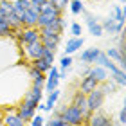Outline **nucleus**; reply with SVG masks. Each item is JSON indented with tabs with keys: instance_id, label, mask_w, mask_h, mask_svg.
Returning <instances> with one entry per match:
<instances>
[{
	"instance_id": "nucleus-1",
	"label": "nucleus",
	"mask_w": 126,
	"mask_h": 126,
	"mask_svg": "<svg viewBox=\"0 0 126 126\" xmlns=\"http://www.w3.org/2000/svg\"><path fill=\"white\" fill-rule=\"evenodd\" d=\"M54 115L52 117H58V119H61L63 123H65L67 126H81L83 124V121H85V115H83V112L79 110V108H76L74 105H65L61 108V110H56L54 108Z\"/></svg>"
},
{
	"instance_id": "nucleus-2",
	"label": "nucleus",
	"mask_w": 126,
	"mask_h": 126,
	"mask_svg": "<svg viewBox=\"0 0 126 126\" xmlns=\"http://www.w3.org/2000/svg\"><path fill=\"white\" fill-rule=\"evenodd\" d=\"M60 16H63V11L56 9L50 2H45L42 5V13H40V16H38V27L42 29V27H47L50 24H54Z\"/></svg>"
},
{
	"instance_id": "nucleus-3",
	"label": "nucleus",
	"mask_w": 126,
	"mask_h": 126,
	"mask_svg": "<svg viewBox=\"0 0 126 126\" xmlns=\"http://www.w3.org/2000/svg\"><path fill=\"white\" fill-rule=\"evenodd\" d=\"M105 97L106 94L103 92V90L97 87L95 90H92L90 94H87V106H88V112H97V110H101V106H103V103H105Z\"/></svg>"
},
{
	"instance_id": "nucleus-4",
	"label": "nucleus",
	"mask_w": 126,
	"mask_h": 126,
	"mask_svg": "<svg viewBox=\"0 0 126 126\" xmlns=\"http://www.w3.org/2000/svg\"><path fill=\"white\" fill-rule=\"evenodd\" d=\"M43 52H45V47H43L42 40H40V42H34V43H29V45H24V47H22V54H24V58L29 60V61H34V60L42 58Z\"/></svg>"
},
{
	"instance_id": "nucleus-5",
	"label": "nucleus",
	"mask_w": 126,
	"mask_h": 126,
	"mask_svg": "<svg viewBox=\"0 0 126 126\" xmlns=\"http://www.w3.org/2000/svg\"><path fill=\"white\" fill-rule=\"evenodd\" d=\"M54 56H56V52H52V50H47V49H45V52H43L42 58L34 60V61H31V63H32V67H36L40 72L47 74L50 68H52V65H54Z\"/></svg>"
},
{
	"instance_id": "nucleus-6",
	"label": "nucleus",
	"mask_w": 126,
	"mask_h": 126,
	"mask_svg": "<svg viewBox=\"0 0 126 126\" xmlns=\"http://www.w3.org/2000/svg\"><path fill=\"white\" fill-rule=\"evenodd\" d=\"M36 110L38 108L32 105V103H29L27 99H22V103L18 105V108H16V115H18L24 123H31V119L36 115Z\"/></svg>"
},
{
	"instance_id": "nucleus-7",
	"label": "nucleus",
	"mask_w": 126,
	"mask_h": 126,
	"mask_svg": "<svg viewBox=\"0 0 126 126\" xmlns=\"http://www.w3.org/2000/svg\"><path fill=\"white\" fill-rule=\"evenodd\" d=\"M40 40H42V34H40L38 27H25V29L20 32V36H18V43H20V47H24V45L40 42Z\"/></svg>"
},
{
	"instance_id": "nucleus-8",
	"label": "nucleus",
	"mask_w": 126,
	"mask_h": 126,
	"mask_svg": "<svg viewBox=\"0 0 126 126\" xmlns=\"http://www.w3.org/2000/svg\"><path fill=\"white\" fill-rule=\"evenodd\" d=\"M83 18H85V24H87V27H88V31H90V34L92 36H95V38H99V36H103V27H101V24L97 22V18L92 15V13H88V11H83Z\"/></svg>"
},
{
	"instance_id": "nucleus-9",
	"label": "nucleus",
	"mask_w": 126,
	"mask_h": 126,
	"mask_svg": "<svg viewBox=\"0 0 126 126\" xmlns=\"http://www.w3.org/2000/svg\"><path fill=\"white\" fill-rule=\"evenodd\" d=\"M72 105L76 108H79V110L83 112V115H85V121H88L90 115H92V112H88V106H87V94H83L81 90H78L72 97Z\"/></svg>"
},
{
	"instance_id": "nucleus-10",
	"label": "nucleus",
	"mask_w": 126,
	"mask_h": 126,
	"mask_svg": "<svg viewBox=\"0 0 126 126\" xmlns=\"http://www.w3.org/2000/svg\"><path fill=\"white\" fill-rule=\"evenodd\" d=\"M101 49L99 47H90V49H85L81 54H79V61L83 65H95V60L99 56Z\"/></svg>"
},
{
	"instance_id": "nucleus-11",
	"label": "nucleus",
	"mask_w": 126,
	"mask_h": 126,
	"mask_svg": "<svg viewBox=\"0 0 126 126\" xmlns=\"http://www.w3.org/2000/svg\"><path fill=\"white\" fill-rule=\"evenodd\" d=\"M58 70H60V68L52 65V68H50V70L47 72L49 76L45 78V87H43L45 90H47V92H52V90L58 88V85H60V76H58Z\"/></svg>"
},
{
	"instance_id": "nucleus-12",
	"label": "nucleus",
	"mask_w": 126,
	"mask_h": 126,
	"mask_svg": "<svg viewBox=\"0 0 126 126\" xmlns=\"http://www.w3.org/2000/svg\"><path fill=\"white\" fill-rule=\"evenodd\" d=\"M60 42H61V34H56V32H52V34H42V43H43V47L47 50L56 52Z\"/></svg>"
},
{
	"instance_id": "nucleus-13",
	"label": "nucleus",
	"mask_w": 126,
	"mask_h": 126,
	"mask_svg": "<svg viewBox=\"0 0 126 126\" xmlns=\"http://www.w3.org/2000/svg\"><path fill=\"white\" fill-rule=\"evenodd\" d=\"M101 27H103V31L108 32V34H121V32H123V29H124L123 25H119L117 22L113 20V16H112V15L101 22Z\"/></svg>"
},
{
	"instance_id": "nucleus-14",
	"label": "nucleus",
	"mask_w": 126,
	"mask_h": 126,
	"mask_svg": "<svg viewBox=\"0 0 126 126\" xmlns=\"http://www.w3.org/2000/svg\"><path fill=\"white\" fill-rule=\"evenodd\" d=\"M88 126H113V121L105 113H99V112H94L88 119Z\"/></svg>"
},
{
	"instance_id": "nucleus-15",
	"label": "nucleus",
	"mask_w": 126,
	"mask_h": 126,
	"mask_svg": "<svg viewBox=\"0 0 126 126\" xmlns=\"http://www.w3.org/2000/svg\"><path fill=\"white\" fill-rule=\"evenodd\" d=\"M83 43H85V40H83L81 36H79V38H74V36H70V38L67 40L65 49H63V50H65V54H67V56H72L74 52H78V50L83 47Z\"/></svg>"
},
{
	"instance_id": "nucleus-16",
	"label": "nucleus",
	"mask_w": 126,
	"mask_h": 126,
	"mask_svg": "<svg viewBox=\"0 0 126 126\" xmlns=\"http://www.w3.org/2000/svg\"><path fill=\"white\" fill-rule=\"evenodd\" d=\"M97 87H99V81H97L95 78H92V76H83L81 83H79V90H81L83 94H90Z\"/></svg>"
},
{
	"instance_id": "nucleus-17",
	"label": "nucleus",
	"mask_w": 126,
	"mask_h": 126,
	"mask_svg": "<svg viewBox=\"0 0 126 126\" xmlns=\"http://www.w3.org/2000/svg\"><path fill=\"white\" fill-rule=\"evenodd\" d=\"M88 76H92V78H95L99 83H103V81H108V70L106 68H103V67H99V65H92L90 67V72H88Z\"/></svg>"
},
{
	"instance_id": "nucleus-18",
	"label": "nucleus",
	"mask_w": 126,
	"mask_h": 126,
	"mask_svg": "<svg viewBox=\"0 0 126 126\" xmlns=\"http://www.w3.org/2000/svg\"><path fill=\"white\" fill-rule=\"evenodd\" d=\"M110 15L113 16V20H115L119 25L124 27V24H126V7H123V5H112Z\"/></svg>"
},
{
	"instance_id": "nucleus-19",
	"label": "nucleus",
	"mask_w": 126,
	"mask_h": 126,
	"mask_svg": "<svg viewBox=\"0 0 126 126\" xmlns=\"http://www.w3.org/2000/svg\"><path fill=\"white\" fill-rule=\"evenodd\" d=\"M110 79L117 85V87H126V72L123 70L121 67H119L115 72H112V78Z\"/></svg>"
},
{
	"instance_id": "nucleus-20",
	"label": "nucleus",
	"mask_w": 126,
	"mask_h": 126,
	"mask_svg": "<svg viewBox=\"0 0 126 126\" xmlns=\"http://www.w3.org/2000/svg\"><path fill=\"white\" fill-rule=\"evenodd\" d=\"M0 38H13V29L7 24L5 16H0Z\"/></svg>"
},
{
	"instance_id": "nucleus-21",
	"label": "nucleus",
	"mask_w": 126,
	"mask_h": 126,
	"mask_svg": "<svg viewBox=\"0 0 126 126\" xmlns=\"http://www.w3.org/2000/svg\"><path fill=\"white\" fill-rule=\"evenodd\" d=\"M106 56H108L112 61L119 63V65L124 61V54L121 52V49H115V47H110V49H108V50H106Z\"/></svg>"
},
{
	"instance_id": "nucleus-22",
	"label": "nucleus",
	"mask_w": 126,
	"mask_h": 126,
	"mask_svg": "<svg viewBox=\"0 0 126 126\" xmlns=\"http://www.w3.org/2000/svg\"><path fill=\"white\" fill-rule=\"evenodd\" d=\"M68 7H70V13L72 15H81L85 11V4L81 2V0H70Z\"/></svg>"
},
{
	"instance_id": "nucleus-23",
	"label": "nucleus",
	"mask_w": 126,
	"mask_h": 126,
	"mask_svg": "<svg viewBox=\"0 0 126 126\" xmlns=\"http://www.w3.org/2000/svg\"><path fill=\"white\" fill-rule=\"evenodd\" d=\"M13 13V2L11 0H0V16H7Z\"/></svg>"
},
{
	"instance_id": "nucleus-24",
	"label": "nucleus",
	"mask_w": 126,
	"mask_h": 126,
	"mask_svg": "<svg viewBox=\"0 0 126 126\" xmlns=\"http://www.w3.org/2000/svg\"><path fill=\"white\" fill-rule=\"evenodd\" d=\"M25 124L22 119L16 115V113H9V115H5V126H22Z\"/></svg>"
},
{
	"instance_id": "nucleus-25",
	"label": "nucleus",
	"mask_w": 126,
	"mask_h": 126,
	"mask_svg": "<svg viewBox=\"0 0 126 126\" xmlns=\"http://www.w3.org/2000/svg\"><path fill=\"white\" fill-rule=\"evenodd\" d=\"M99 88H101L105 94H113V92L117 90V85L110 79V81H103V83H99Z\"/></svg>"
},
{
	"instance_id": "nucleus-26",
	"label": "nucleus",
	"mask_w": 126,
	"mask_h": 126,
	"mask_svg": "<svg viewBox=\"0 0 126 126\" xmlns=\"http://www.w3.org/2000/svg\"><path fill=\"white\" fill-rule=\"evenodd\" d=\"M81 32H83L81 24H78V22H72V24H70V34H72L74 38H79V36H81Z\"/></svg>"
},
{
	"instance_id": "nucleus-27",
	"label": "nucleus",
	"mask_w": 126,
	"mask_h": 126,
	"mask_svg": "<svg viewBox=\"0 0 126 126\" xmlns=\"http://www.w3.org/2000/svg\"><path fill=\"white\" fill-rule=\"evenodd\" d=\"M50 4L54 5L56 9H60V11H65L68 7V4H70V0H49Z\"/></svg>"
},
{
	"instance_id": "nucleus-28",
	"label": "nucleus",
	"mask_w": 126,
	"mask_h": 126,
	"mask_svg": "<svg viewBox=\"0 0 126 126\" xmlns=\"http://www.w3.org/2000/svg\"><path fill=\"white\" fill-rule=\"evenodd\" d=\"M70 67H72V56L63 54L60 58V68H70Z\"/></svg>"
},
{
	"instance_id": "nucleus-29",
	"label": "nucleus",
	"mask_w": 126,
	"mask_h": 126,
	"mask_svg": "<svg viewBox=\"0 0 126 126\" xmlns=\"http://www.w3.org/2000/svg\"><path fill=\"white\" fill-rule=\"evenodd\" d=\"M31 126H45V119L42 115H34L31 119Z\"/></svg>"
},
{
	"instance_id": "nucleus-30",
	"label": "nucleus",
	"mask_w": 126,
	"mask_h": 126,
	"mask_svg": "<svg viewBox=\"0 0 126 126\" xmlns=\"http://www.w3.org/2000/svg\"><path fill=\"white\" fill-rule=\"evenodd\" d=\"M45 126H67V124L63 123L61 119H58V117H52V119H49V121L45 123Z\"/></svg>"
},
{
	"instance_id": "nucleus-31",
	"label": "nucleus",
	"mask_w": 126,
	"mask_h": 126,
	"mask_svg": "<svg viewBox=\"0 0 126 126\" xmlns=\"http://www.w3.org/2000/svg\"><path fill=\"white\" fill-rule=\"evenodd\" d=\"M121 126H124L126 124V106H123L121 110H119V121H117Z\"/></svg>"
},
{
	"instance_id": "nucleus-32",
	"label": "nucleus",
	"mask_w": 126,
	"mask_h": 126,
	"mask_svg": "<svg viewBox=\"0 0 126 126\" xmlns=\"http://www.w3.org/2000/svg\"><path fill=\"white\" fill-rule=\"evenodd\" d=\"M58 76H60V81H61V79H67V68H60Z\"/></svg>"
},
{
	"instance_id": "nucleus-33",
	"label": "nucleus",
	"mask_w": 126,
	"mask_h": 126,
	"mask_svg": "<svg viewBox=\"0 0 126 126\" xmlns=\"http://www.w3.org/2000/svg\"><path fill=\"white\" fill-rule=\"evenodd\" d=\"M121 52L124 54V58H126V36H123V45H121Z\"/></svg>"
},
{
	"instance_id": "nucleus-34",
	"label": "nucleus",
	"mask_w": 126,
	"mask_h": 126,
	"mask_svg": "<svg viewBox=\"0 0 126 126\" xmlns=\"http://www.w3.org/2000/svg\"><path fill=\"white\" fill-rule=\"evenodd\" d=\"M32 2H36V4H38V5H43V4H45V2H49V0H32Z\"/></svg>"
},
{
	"instance_id": "nucleus-35",
	"label": "nucleus",
	"mask_w": 126,
	"mask_h": 126,
	"mask_svg": "<svg viewBox=\"0 0 126 126\" xmlns=\"http://www.w3.org/2000/svg\"><path fill=\"white\" fill-rule=\"evenodd\" d=\"M121 4L124 5V7H126V0H121Z\"/></svg>"
},
{
	"instance_id": "nucleus-36",
	"label": "nucleus",
	"mask_w": 126,
	"mask_h": 126,
	"mask_svg": "<svg viewBox=\"0 0 126 126\" xmlns=\"http://www.w3.org/2000/svg\"><path fill=\"white\" fill-rule=\"evenodd\" d=\"M124 36H126V24H124Z\"/></svg>"
},
{
	"instance_id": "nucleus-37",
	"label": "nucleus",
	"mask_w": 126,
	"mask_h": 126,
	"mask_svg": "<svg viewBox=\"0 0 126 126\" xmlns=\"http://www.w3.org/2000/svg\"><path fill=\"white\" fill-rule=\"evenodd\" d=\"M124 106H126V95H124Z\"/></svg>"
},
{
	"instance_id": "nucleus-38",
	"label": "nucleus",
	"mask_w": 126,
	"mask_h": 126,
	"mask_svg": "<svg viewBox=\"0 0 126 126\" xmlns=\"http://www.w3.org/2000/svg\"><path fill=\"white\" fill-rule=\"evenodd\" d=\"M22 126H25V124H22Z\"/></svg>"
}]
</instances>
